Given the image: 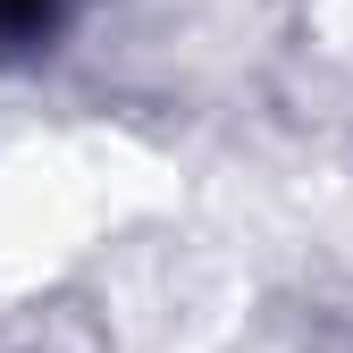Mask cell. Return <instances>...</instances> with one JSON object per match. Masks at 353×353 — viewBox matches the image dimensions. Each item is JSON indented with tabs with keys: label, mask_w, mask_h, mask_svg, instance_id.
<instances>
[{
	"label": "cell",
	"mask_w": 353,
	"mask_h": 353,
	"mask_svg": "<svg viewBox=\"0 0 353 353\" xmlns=\"http://www.w3.org/2000/svg\"><path fill=\"white\" fill-rule=\"evenodd\" d=\"M68 26V0H0V51H42Z\"/></svg>",
	"instance_id": "obj_1"
}]
</instances>
